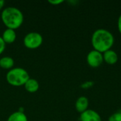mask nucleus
Listing matches in <instances>:
<instances>
[{
  "mask_svg": "<svg viewBox=\"0 0 121 121\" xmlns=\"http://www.w3.org/2000/svg\"><path fill=\"white\" fill-rule=\"evenodd\" d=\"M114 40L113 33L105 28L96 29L93 33L91 38L94 50L101 53L111 50L114 44Z\"/></svg>",
  "mask_w": 121,
  "mask_h": 121,
  "instance_id": "obj_1",
  "label": "nucleus"
},
{
  "mask_svg": "<svg viewBox=\"0 0 121 121\" xmlns=\"http://www.w3.org/2000/svg\"><path fill=\"white\" fill-rule=\"evenodd\" d=\"M1 18L4 25L7 28L13 30L20 28L24 20L22 11L14 6H8L4 8L1 11Z\"/></svg>",
  "mask_w": 121,
  "mask_h": 121,
  "instance_id": "obj_2",
  "label": "nucleus"
},
{
  "mask_svg": "<svg viewBox=\"0 0 121 121\" xmlns=\"http://www.w3.org/2000/svg\"><path fill=\"white\" fill-rule=\"evenodd\" d=\"M29 79L28 72L22 67H13L9 70L6 75L7 82L13 86H24Z\"/></svg>",
  "mask_w": 121,
  "mask_h": 121,
  "instance_id": "obj_3",
  "label": "nucleus"
},
{
  "mask_svg": "<svg viewBox=\"0 0 121 121\" xmlns=\"http://www.w3.org/2000/svg\"><path fill=\"white\" fill-rule=\"evenodd\" d=\"M43 38L40 33L30 32L27 33L23 38V44L28 49H37L42 45Z\"/></svg>",
  "mask_w": 121,
  "mask_h": 121,
  "instance_id": "obj_4",
  "label": "nucleus"
},
{
  "mask_svg": "<svg viewBox=\"0 0 121 121\" xmlns=\"http://www.w3.org/2000/svg\"><path fill=\"white\" fill-rule=\"evenodd\" d=\"M87 64L93 68L99 67L104 62L103 53L95 50H91L86 56Z\"/></svg>",
  "mask_w": 121,
  "mask_h": 121,
  "instance_id": "obj_5",
  "label": "nucleus"
},
{
  "mask_svg": "<svg viewBox=\"0 0 121 121\" xmlns=\"http://www.w3.org/2000/svg\"><path fill=\"white\" fill-rule=\"evenodd\" d=\"M79 120L80 121H101V117L96 111L92 109H87L80 113Z\"/></svg>",
  "mask_w": 121,
  "mask_h": 121,
  "instance_id": "obj_6",
  "label": "nucleus"
},
{
  "mask_svg": "<svg viewBox=\"0 0 121 121\" xmlns=\"http://www.w3.org/2000/svg\"><path fill=\"white\" fill-rule=\"evenodd\" d=\"M104 62L107 63L108 65H115L118 60V56L116 51L113 50H109L103 53Z\"/></svg>",
  "mask_w": 121,
  "mask_h": 121,
  "instance_id": "obj_7",
  "label": "nucleus"
},
{
  "mask_svg": "<svg viewBox=\"0 0 121 121\" xmlns=\"http://www.w3.org/2000/svg\"><path fill=\"white\" fill-rule=\"evenodd\" d=\"M1 38L6 44H11L14 43L17 38L16 30H13L10 28L5 29L2 33Z\"/></svg>",
  "mask_w": 121,
  "mask_h": 121,
  "instance_id": "obj_8",
  "label": "nucleus"
},
{
  "mask_svg": "<svg viewBox=\"0 0 121 121\" xmlns=\"http://www.w3.org/2000/svg\"><path fill=\"white\" fill-rule=\"evenodd\" d=\"M88 107H89V99L87 97L82 96L77 99L75 102V108L79 113H82L84 111H86L87 109H89Z\"/></svg>",
  "mask_w": 121,
  "mask_h": 121,
  "instance_id": "obj_9",
  "label": "nucleus"
},
{
  "mask_svg": "<svg viewBox=\"0 0 121 121\" xmlns=\"http://www.w3.org/2000/svg\"><path fill=\"white\" fill-rule=\"evenodd\" d=\"M25 89L29 93H35L40 88V84L38 80L33 78H30L24 84Z\"/></svg>",
  "mask_w": 121,
  "mask_h": 121,
  "instance_id": "obj_10",
  "label": "nucleus"
},
{
  "mask_svg": "<svg viewBox=\"0 0 121 121\" xmlns=\"http://www.w3.org/2000/svg\"><path fill=\"white\" fill-rule=\"evenodd\" d=\"M14 60L9 56H4L0 58V67L3 69L10 70L13 68Z\"/></svg>",
  "mask_w": 121,
  "mask_h": 121,
  "instance_id": "obj_11",
  "label": "nucleus"
},
{
  "mask_svg": "<svg viewBox=\"0 0 121 121\" xmlns=\"http://www.w3.org/2000/svg\"><path fill=\"white\" fill-rule=\"evenodd\" d=\"M7 121H28V118L24 112H20L17 111L9 116Z\"/></svg>",
  "mask_w": 121,
  "mask_h": 121,
  "instance_id": "obj_12",
  "label": "nucleus"
},
{
  "mask_svg": "<svg viewBox=\"0 0 121 121\" xmlns=\"http://www.w3.org/2000/svg\"><path fill=\"white\" fill-rule=\"evenodd\" d=\"M108 121H121V111L113 113L108 118Z\"/></svg>",
  "mask_w": 121,
  "mask_h": 121,
  "instance_id": "obj_13",
  "label": "nucleus"
},
{
  "mask_svg": "<svg viewBox=\"0 0 121 121\" xmlns=\"http://www.w3.org/2000/svg\"><path fill=\"white\" fill-rule=\"evenodd\" d=\"M94 85V82L93 81H86V82L82 83L80 86L82 89H89V88L92 87Z\"/></svg>",
  "mask_w": 121,
  "mask_h": 121,
  "instance_id": "obj_14",
  "label": "nucleus"
},
{
  "mask_svg": "<svg viewBox=\"0 0 121 121\" xmlns=\"http://www.w3.org/2000/svg\"><path fill=\"white\" fill-rule=\"evenodd\" d=\"M6 49V43L2 39L1 36H0V55H1Z\"/></svg>",
  "mask_w": 121,
  "mask_h": 121,
  "instance_id": "obj_15",
  "label": "nucleus"
},
{
  "mask_svg": "<svg viewBox=\"0 0 121 121\" xmlns=\"http://www.w3.org/2000/svg\"><path fill=\"white\" fill-rule=\"evenodd\" d=\"M48 2L52 4V5H55V6H57V5H59L62 3L64 2L63 0H49Z\"/></svg>",
  "mask_w": 121,
  "mask_h": 121,
  "instance_id": "obj_16",
  "label": "nucleus"
},
{
  "mask_svg": "<svg viewBox=\"0 0 121 121\" xmlns=\"http://www.w3.org/2000/svg\"><path fill=\"white\" fill-rule=\"evenodd\" d=\"M118 29L121 34V14L119 16L118 19Z\"/></svg>",
  "mask_w": 121,
  "mask_h": 121,
  "instance_id": "obj_17",
  "label": "nucleus"
},
{
  "mask_svg": "<svg viewBox=\"0 0 121 121\" xmlns=\"http://www.w3.org/2000/svg\"><path fill=\"white\" fill-rule=\"evenodd\" d=\"M4 4H5L4 1H3V0H0V11L2 9V8L4 7Z\"/></svg>",
  "mask_w": 121,
  "mask_h": 121,
  "instance_id": "obj_18",
  "label": "nucleus"
}]
</instances>
